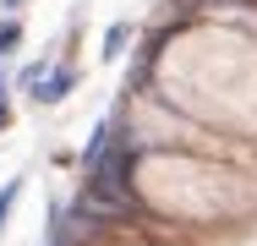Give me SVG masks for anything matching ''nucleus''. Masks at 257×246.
<instances>
[{"label": "nucleus", "mask_w": 257, "mask_h": 246, "mask_svg": "<svg viewBox=\"0 0 257 246\" xmlns=\"http://www.w3.org/2000/svg\"><path fill=\"white\" fill-rule=\"evenodd\" d=\"M66 93H71V71H50V77L33 82V98L39 104H55V98H66Z\"/></svg>", "instance_id": "nucleus-2"}, {"label": "nucleus", "mask_w": 257, "mask_h": 246, "mask_svg": "<svg viewBox=\"0 0 257 246\" xmlns=\"http://www.w3.org/2000/svg\"><path fill=\"white\" fill-rule=\"evenodd\" d=\"M17 44H22V28L17 22H0V55H11Z\"/></svg>", "instance_id": "nucleus-4"}, {"label": "nucleus", "mask_w": 257, "mask_h": 246, "mask_svg": "<svg viewBox=\"0 0 257 246\" xmlns=\"http://www.w3.org/2000/svg\"><path fill=\"white\" fill-rule=\"evenodd\" d=\"M11 6H17V0H11Z\"/></svg>", "instance_id": "nucleus-7"}, {"label": "nucleus", "mask_w": 257, "mask_h": 246, "mask_svg": "<svg viewBox=\"0 0 257 246\" xmlns=\"http://www.w3.org/2000/svg\"><path fill=\"white\" fill-rule=\"evenodd\" d=\"M0 120H6V93H0Z\"/></svg>", "instance_id": "nucleus-6"}, {"label": "nucleus", "mask_w": 257, "mask_h": 246, "mask_svg": "<svg viewBox=\"0 0 257 246\" xmlns=\"http://www.w3.org/2000/svg\"><path fill=\"white\" fill-rule=\"evenodd\" d=\"M126 39H132V28H126V22H120V28H109V39H104V55L115 60V55L126 49Z\"/></svg>", "instance_id": "nucleus-3"}, {"label": "nucleus", "mask_w": 257, "mask_h": 246, "mask_svg": "<svg viewBox=\"0 0 257 246\" xmlns=\"http://www.w3.org/2000/svg\"><path fill=\"white\" fill-rule=\"evenodd\" d=\"M82 213H99V219L137 213V197H132V148H109V153L93 159V175H88V192H82Z\"/></svg>", "instance_id": "nucleus-1"}, {"label": "nucleus", "mask_w": 257, "mask_h": 246, "mask_svg": "<svg viewBox=\"0 0 257 246\" xmlns=\"http://www.w3.org/2000/svg\"><path fill=\"white\" fill-rule=\"evenodd\" d=\"M11 202H17V181H11L6 192H0V224H6V213H11Z\"/></svg>", "instance_id": "nucleus-5"}]
</instances>
